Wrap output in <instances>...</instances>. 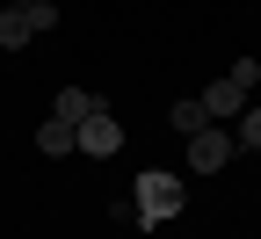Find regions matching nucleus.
<instances>
[{"label":"nucleus","instance_id":"obj_2","mask_svg":"<svg viewBox=\"0 0 261 239\" xmlns=\"http://www.w3.org/2000/svg\"><path fill=\"white\" fill-rule=\"evenodd\" d=\"M44 29H58V0H15V8H0V51H22Z\"/></svg>","mask_w":261,"mask_h":239},{"label":"nucleus","instance_id":"obj_1","mask_svg":"<svg viewBox=\"0 0 261 239\" xmlns=\"http://www.w3.org/2000/svg\"><path fill=\"white\" fill-rule=\"evenodd\" d=\"M181 203H189L181 174H167V167H145V174H138V225H167Z\"/></svg>","mask_w":261,"mask_h":239},{"label":"nucleus","instance_id":"obj_7","mask_svg":"<svg viewBox=\"0 0 261 239\" xmlns=\"http://www.w3.org/2000/svg\"><path fill=\"white\" fill-rule=\"evenodd\" d=\"M102 101H94L87 87H58V101H51V116H65V123H80V116H94Z\"/></svg>","mask_w":261,"mask_h":239},{"label":"nucleus","instance_id":"obj_9","mask_svg":"<svg viewBox=\"0 0 261 239\" xmlns=\"http://www.w3.org/2000/svg\"><path fill=\"white\" fill-rule=\"evenodd\" d=\"M232 123H240V130H232V138H240V152H261V109H240Z\"/></svg>","mask_w":261,"mask_h":239},{"label":"nucleus","instance_id":"obj_6","mask_svg":"<svg viewBox=\"0 0 261 239\" xmlns=\"http://www.w3.org/2000/svg\"><path fill=\"white\" fill-rule=\"evenodd\" d=\"M37 152H80V123H65V116H51V123H37Z\"/></svg>","mask_w":261,"mask_h":239},{"label":"nucleus","instance_id":"obj_5","mask_svg":"<svg viewBox=\"0 0 261 239\" xmlns=\"http://www.w3.org/2000/svg\"><path fill=\"white\" fill-rule=\"evenodd\" d=\"M247 94H254V87H240L232 73H225V80H211L196 101H203V109H211V123H218V116H240V109H247Z\"/></svg>","mask_w":261,"mask_h":239},{"label":"nucleus","instance_id":"obj_8","mask_svg":"<svg viewBox=\"0 0 261 239\" xmlns=\"http://www.w3.org/2000/svg\"><path fill=\"white\" fill-rule=\"evenodd\" d=\"M167 123L181 130V138H196V130H203V123H211V109H203V101H196V94H189V101H174V109H167Z\"/></svg>","mask_w":261,"mask_h":239},{"label":"nucleus","instance_id":"obj_3","mask_svg":"<svg viewBox=\"0 0 261 239\" xmlns=\"http://www.w3.org/2000/svg\"><path fill=\"white\" fill-rule=\"evenodd\" d=\"M232 160H240V138H232V130L203 123V130L189 138V167H196V174H218V167H232Z\"/></svg>","mask_w":261,"mask_h":239},{"label":"nucleus","instance_id":"obj_4","mask_svg":"<svg viewBox=\"0 0 261 239\" xmlns=\"http://www.w3.org/2000/svg\"><path fill=\"white\" fill-rule=\"evenodd\" d=\"M116 145H123V123H116L109 109H94V116H80V152H87V160H109Z\"/></svg>","mask_w":261,"mask_h":239}]
</instances>
